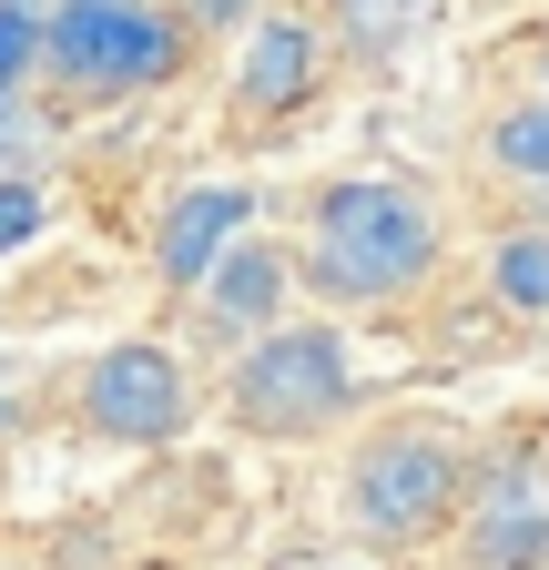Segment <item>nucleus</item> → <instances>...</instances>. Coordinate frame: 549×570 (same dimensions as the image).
I'll return each instance as SVG.
<instances>
[{"label": "nucleus", "instance_id": "obj_4", "mask_svg": "<svg viewBox=\"0 0 549 570\" xmlns=\"http://www.w3.org/2000/svg\"><path fill=\"white\" fill-rule=\"evenodd\" d=\"M183 61H193V31L173 0H51L31 71H51L72 102H132L183 82Z\"/></svg>", "mask_w": 549, "mask_h": 570}, {"label": "nucleus", "instance_id": "obj_6", "mask_svg": "<svg viewBox=\"0 0 549 570\" xmlns=\"http://www.w3.org/2000/svg\"><path fill=\"white\" fill-rule=\"evenodd\" d=\"M448 540L468 550V570H549V449L478 459Z\"/></svg>", "mask_w": 549, "mask_h": 570}, {"label": "nucleus", "instance_id": "obj_17", "mask_svg": "<svg viewBox=\"0 0 549 570\" xmlns=\"http://www.w3.org/2000/svg\"><path fill=\"white\" fill-rule=\"evenodd\" d=\"M0 439H21V397L11 387H0Z\"/></svg>", "mask_w": 549, "mask_h": 570}, {"label": "nucleus", "instance_id": "obj_15", "mask_svg": "<svg viewBox=\"0 0 549 570\" xmlns=\"http://www.w3.org/2000/svg\"><path fill=\"white\" fill-rule=\"evenodd\" d=\"M173 11H183V31L203 41V31H244V21L264 11V0H173Z\"/></svg>", "mask_w": 549, "mask_h": 570}, {"label": "nucleus", "instance_id": "obj_3", "mask_svg": "<svg viewBox=\"0 0 549 570\" xmlns=\"http://www.w3.org/2000/svg\"><path fill=\"white\" fill-rule=\"evenodd\" d=\"M224 407H234L244 439H274V449L326 439V428L357 417V346L326 316H274V326L244 336L234 377H224Z\"/></svg>", "mask_w": 549, "mask_h": 570}, {"label": "nucleus", "instance_id": "obj_11", "mask_svg": "<svg viewBox=\"0 0 549 570\" xmlns=\"http://www.w3.org/2000/svg\"><path fill=\"white\" fill-rule=\"evenodd\" d=\"M478 154H489L509 184H529V194H549V92H529V102H509L489 132H478Z\"/></svg>", "mask_w": 549, "mask_h": 570}, {"label": "nucleus", "instance_id": "obj_12", "mask_svg": "<svg viewBox=\"0 0 549 570\" xmlns=\"http://www.w3.org/2000/svg\"><path fill=\"white\" fill-rule=\"evenodd\" d=\"M31 61H41V21L0 0V92H21V82H31Z\"/></svg>", "mask_w": 549, "mask_h": 570}, {"label": "nucleus", "instance_id": "obj_14", "mask_svg": "<svg viewBox=\"0 0 549 570\" xmlns=\"http://www.w3.org/2000/svg\"><path fill=\"white\" fill-rule=\"evenodd\" d=\"M31 164H41V122L21 92H0V174H31Z\"/></svg>", "mask_w": 549, "mask_h": 570}, {"label": "nucleus", "instance_id": "obj_7", "mask_svg": "<svg viewBox=\"0 0 549 570\" xmlns=\"http://www.w3.org/2000/svg\"><path fill=\"white\" fill-rule=\"evenodd\" d=\"M316 82H326V21L296 11V0H264L244 21V41H234V112L286 122V112L316 102Z\"/></svg>", "mask_w": 549, "mask_h": 570}, {"label": "nucleus", "instance_id": "obj_18", "mask_svg": "<svg viewBox=\"0 0 549 570\" xmlns=\"http://www.w3.org/2000/svg\"><path fill=\"white\" fill-rule=\"evenodd\" d=\"M11 11H31V21H41V11H51V0H11Z\"/></svg>", "mask_w": 549, "mask_h": 570}, {"label": "nucleus", "instance_id": "obj_16", "mask_svg": "<svg viewBox=\"0 0 549 570\" xmlns=\"http://www.w3.org/2000/svg\"><path fill=\"white\" fill-rule=\"evenodd\" d=\"M274 570H397V560L357 540V550H286V560H274Z\"/></svg>", "mask_w": 549, "mask_h": 570}, {"label": "nucleus", "instance_id": "obj_13", "mask_svg": "<svg viewBox=\"0 0 549 570\" xmlns=\"http://www.w3.org/2000/svg\"><path fill=\"white\" fill-rule=\"evenodd\" d=\"M31 235H41V184L31 174H0V255L31 245Z\"/></svg>", "mask_w": 549, "mask_h": 570}, {"label": "nucleus", "instance_id": "obj_5", "mask_svg": "<svg viewBox=\"0 0 549 570\" xmlns=\"http://www.w3.org/2000/svg\"><path fill=\"white\" fill-rule=\"evenodd\" d=\"M72 428L102 449H173L193 428V367L163 346V336H122L102 346L82 387H72Z\"/></svg>", "mask_w": 549, "mask_h": 570}, {"label": "nucleus", "instance_id": "obj_2", "mask_svg": "<svg viewBox=\"0 0 549 570\" xmlns=\"http://www.w3.org/2000/svg\"><path fill=\"white\" fill-rule=\"evenodd\" d=\"M468 439L458 428H428V417H407V428H377V439H357V459H347V530L367 540V550H387V560H407V550H428V540H448L458 530V510H468Z\"/></svg>", "mask_w": 549, "mask_h": 570}, {"label": "nucleus", "instance_id": "obj_19", "mask_svg": "<svg viewBox=\"0 0 549 570\" xmlns=\"http://www.w3.org/2000/svg\"><path fill=\"white\" fill-rule=\"evenodd\" d=\"M539 82H549V51H539Z\"/></svg>", "mask_w": 549, "mask_h": 570}, {"label": "nucleus", "instance_id": "obj_1", "mask_svg": "<svg viewBox=\"0 0 549 570\" xmlns=\"http://www.w3.org/2000/svg\"><path fill=\"white\" fill-rule=\"evenodd\" d=\"M438 255H448V225H438L428 184L336 174L306 214V275L296 285H316L326 306H397L438 275Z\"/></svg>", "mask_w": 549, "mask_h": 570}, {"label": "nucleus", "instance_id": "obj_10", "mask_svg": "<svg viewBox=\"0 0 549 570\" xmlns=\"http://www.w3.org/2000/svg\"><path fill=\"white\" fill-rule=\"evenodd\" d=\"M478 275H489V306H499L509 326L549 336V225H509Z\"/></svg>", "mask_w": 549, "mask_h": 570}, {"label": "nucleus", "instance_id": "obj_9", "mask_svg": "<svg viewBox=\"0 0 549 570\" xmlns=\"http://www.w3.org/2000/svg\"><path fill=\"white\" fill-rule=\"evenodd\" d=\"M193 296H203V316H214L224 336H254V326H274V316L296 306V255L264 245V235H234L214 265H203Z\"/></svg>", "mask_w": 549, "mask_h": 570}, {"label": "nucleus", "instance_id": "obj_8", "mask_svg": "<svg viewBox=\"0 0 549 570\" xmlns=\"http://www.w3.org/2000/svg\"><path fill=\"white\" fill-rule=\"evenodd\" d=\"M244 225H254V194H244V184H183V194L153 214V285L193 296L203 265H214Z\"/></svg>", "mask_w": 549, "mask_h": 570}]
</instances>
